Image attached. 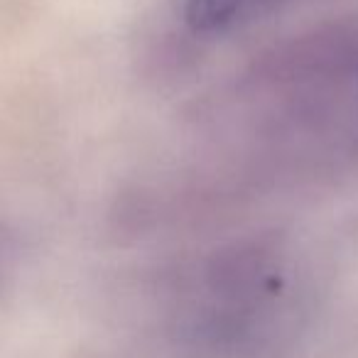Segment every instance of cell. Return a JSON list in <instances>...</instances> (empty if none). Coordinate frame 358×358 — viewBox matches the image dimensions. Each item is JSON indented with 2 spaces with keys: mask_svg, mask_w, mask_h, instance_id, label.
Returning a JSON list of instances; mask_svg holds the SVG:
<instances>
[{
  "mask_svg": "<svg viewBox=\"0 0 358 358\" xmlns=\"http://www.w3.org/2000/svg\"><path fill=\"white\" fill-rule=\"evenodd\" d=\"M241 0H187V22L194 32H216L234 20Z\"/></svg>",
  "mask_w": 358,
  "mask_h": 358,
  "instance_id": "1",
  "label": "cell"
},
{
  "mask_svg": "<svg viewBox=\"0 0 358 358\" xmlns=\"http://www.w3.org/2000/svg\"><path fill=\"white\" fill-rule=\"evenodd\" d=\"M3 253H6V241L0 236V275H3Z\"/></svg>",
  "mask_w": 358,
  "mask_h": 358,
  "instance_id": "2",
  "label": "cell"
}]
</instances>
